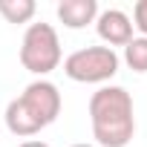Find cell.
<instances>
[{"label":"cell","mask_w":147,"mask_h":147,"mask_svg":"<svg viewBox=\"0 0 147 147\" xmlns=\"http://www.w3.org/2000/svg\"><path fill=\"white\" fill-rule=\"evenodd\" d=\"M63 72L78 84H104L118 72V55L110 46H87L63 61Z\"/></svg>","instance_id":"7a4b0ae2"},{"label":"cell","mask_w":147,"mask_h":147,"mask_svg":"<svg viewBox=\"0 0 147 147\" xmlns=\"http://www.w3.org/2000/svg\"><path fill=\"white\" fill-rule=\"evenodd\" d=\"M90 121L92 127H115L130 124L133 118V98L124 87H101L90 98Z\"/></svg>","instance_id":"3957f363"},{"label":"cell","mask_w":147,"mask_h":147,"mask_svg":"<svg viewBox=\"0 0 147 147\" xmlns=\"http://www.w3.org/2000/svg\"><path fill=\"white\" fill-rule=\"evenodd\" d=\"M61 40L49 23H32L20 43V63L32 75H49L61 63Z\"/></svg>","instance_id":"6da1fadb"},{"label":"cell","mask_w":147,"mask_h":147,"mask_svg":"<svg viewBox=\"0 0 147 147\" xmlns=\"http://www.w3.org/2000/svg\"><path fill=\"white\" fill-rule=\"evenodd\" d=\"M95 29H98V38L113 46H127L133 40V20L121 12V9H107L95 18Z\"/></svg>","instance_id":"5b68a950"},{"label":"cell","mask_w":147,"mask_h":147,"mask_svg":"<svg viewBox=\"0 0 147 147\" xmlns=\"http://www.w3.org/2000/svg\"><path fill=\"white\" fill-rule=\"evenodd\" d=\"M124 61L133 72H147V38H133L124 46Z\"/></svg>","instance_id":"9c48e42d"},{"label":"cell","mask_w":147,"mask_h":147,"mask_svg":"<svg viewBox=\"0 0 147 147\" xmlns=\"http://www.w3.org/2000/svg\"><path fill=\"white\" fill-rule=\"evenodd\" d=\"M20 147H49V144H43V141H23Z\"/></svg>","instance_id":"8fae6325"},{"label":"cell","mask_w":147,"mask_h":147,"mask_svg":"<svg viewBox=\"0 0 147 147\" xmlns=\"http://www.w3.org/2000/svg\"><path fill=\"white\" fill-rule=\"evenodd\" d=\"M20 101H23V107H26L43 127L52 124V121L61 115V92H58V87H55L52 81H32V84L23 90Z\"/></svg>","instance_id":"277c9868"},{"label":"cell","mask_w":147,"mask_h":147,"mask_svg":"<svg viewBox=\"0 0 147 147\" xmlns=\"http://www.w3.org/2000/svg\"><path fill=\"white\" fill-rule=\"evenodd\" d=\"M72 147H95V144H72Z\"/></svg>","instance_id":"7c38bea8"},{"label":"cell","mask_w":147,"mask_h":147,"mask_svg":"<svg viewBox=\"0 0 147 147\" xmlns=\"http://www.w3.org/2000/svg\"><path fill=\"white\" fill-rule=\"evenodd\" d=\"M6 127H9L15 136H23V138H29V136H35V133L43 130V124L23 107L20 98L9 101V107H6Z\"/></svg>","instance_id":"52a82bcc"},{"label":"cell","mask_w":147,"mask_h":147,"mask_svg":"<svg viewBox=\"0 0 147 147\" xmlns=\"http://www.w3.org/2000/svg\"><path fill=\"white\" fill-rule=\"evenodd\" d=\"M98 3L95 0H61L58 3V20L69 29H84L87 23H95Z\"/></svg>","instance_id":"8992f818"},{"label":"cell","mask_w":147,"mask_h":147,"mask_svg":"<svg viewBox=\"0 0 147 147\" xmlns=\"http://www.w3.org/2000/svg\"><path fill=\"white\" fill-rule=\"evenodd\" d=\"M35 12H38L35 0H0V15L9 23H29Z\"/></svg>","instance_id":"ba28073f"},{"label":"cell","mask_w":147,"mask_h":147,"mask_svg":"<svg viewBox=\"0 0 147 147\" xmlns=\"http://www.w3.org/2000/svg\"><path fill=\"white\" fill-rule=\"evenodd\" d=\"M133 26L141 32V38H147V0H138L133 9Z\"/></svg>","instance_id":"30bf717a"}]
</instances>
